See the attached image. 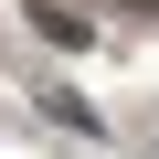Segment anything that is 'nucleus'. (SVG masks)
I'll return each mask as SVG.
<instances>
[{
  "label": "nucleus",
  "instance_id": "nucleus-1",
  "mask_svg": "<svg viewBox=\"0 0 159 159\" xmlns=\"http://www.w3.org/2000/svg\"><path fill=\"white\" fill-rule=\"evenodd\" d=\"M32 21H43V32H53L64 53H85V43H96V32H85V21H74V11H53V0H43V11H32Z\"/></svg>",
  "mask_w": 159,
  "mask_h": 159
}]
</instances>
